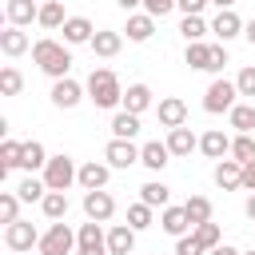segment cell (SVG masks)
I'll return each instance as SVG.
<instances>
[{"label": "cell", "instance_id": "obj_1", "mask_svg": "<svg viewBox=\"0 0 255 255\" xmlns=\"http://www.w3.org/2000/svg\"><path fill=\"white\" fill-rule=\"evenodd\" d=\"M32 60H36L40 72H48L52 80H64L68 68H72V52H68L60 40H36V44H32Z\"/></svg>", "mask_w": 255, "mask_h": 255}, {"label": "cell", "instance_id": "obj_48", "mask_svg": "<svg viewBox=\"0 0 255 255\" xmlns=\"http://www.w3.org/2000/svg\"><path fill=\"white\" fill-rule=\"evenodd\" d=\"M207 255H243V251H235V247H227V243H219V247H211Z\"/></svg>", "mask_w": 255, "mask_h": 255}, {"label": "cell", "instance_id": "obj_35", "mask_svg": "<svg viewBox=\"0 0 255 255\" xmlns=\"http://www.w3.org/2000/svg\"><path fill=\"white\" fill-rule=\"evenodd\" d=\"M64 4L60 0H48V4H40V24L44 28H64Z\"/></svg>", "mask_w": 255, "mask_h": 255}, {"label": "cell", "instance_id": "obj_40", "mask_svg": "<svg viewBox=\"0 0 255 255\" xmlns=\"http://www.w3.org/2000/svg\"><path fill=\"white\" fill-rule=\"evenodd\" d=\"M191 235H195V239H199L207 251L223 243V239H219V223H211V219H207V223H199V227H191Z\"/></svg>", "mask_w": 255, "mask_h": 255}, {"label": "cell", "instance_id": "obj_53", "mask_svg": "<svg viewBox=\"0 0 255 255\" xmlns=\"http://www.w3.org/2000/svg\"><path fill=\"white\" fill-rule=\"evenodd\" d=\"M243 255H255V251H243Z\"/></svg>", "mask_w": 255, "mask_h": 255}, {"label": "cell", "instance_id": "obj_33", "mask_svg": "<svg viewBox=\"0 0 255 255\" xmlns=\"http://www.w3.org/2000/svg\"><path fill=\"white\" fill-rule=\"evenodd\" d=\"M227 120H231L235 131H255V108H251V104H235V108L227 112Z\"/></svg>", "mask_w": 255, "mask_h": 255}, {"label": "cell", "instance_id": "obj_3", "mask_svg": "<svg viewBox=\"0 0 255 255\" xmlns=\"http://www.w3.org/2000/svg\"><path fill=\"white\" fill-rule=\"evenodd\" d=\"M76 179H80V167H76L68 155H52V159L44 163V183H48V191H68Z\"/></svg>", "mask_w": 255, "mask_h": 255}, {"label": "cell", "instance_id": "obj_10", "mask_svg": "<svg viewBox=\"0 0 255 255\" xmlns=\"http://www.w3.org/2000/svg\"><path fill=\"white\" fill-rule=\"evenodd\" d=\"M92 36H96V28H92L88 16H68L64 20V44H92Z\"/></svg>", "mask_w": 255, "mask_h": 255}, {"label": "cell", "instance_id": "obj_9", "mask_svg": "<svg viewBox=\"0 0 255 255\" xmlns=\"http://www.w3.org/2000/svg\"><path fill=\"white\" fill-rule=\"evenodd\" d=\"M4 243H8L12 251H32V243H40V235H36V227H32V223L16 219V223H8V231H4Z\"/></svg>", "mask_w": 255, "mask_h": 255}, {"label": "cell", "instance_id": "obj_27", "mask_svg": "<svg viewBox=\"0 0 255 255\" xmlns=\"http://www.w3.org/2000/svg\"><path fill=\"white\" fill-rule=\"evenodd\" d=\"M20 155H24V143H16V139H4V143H0V179H4L12 167H20Z\"/></svg>", "mask_w": 255, "mask_h": 255}, {"label": "cell", "instance_id": "obj_36", "mask_svg": "<svg viewBox=\"0 0 255 255\" xmlns=\"http://www.w3.org/2000/svg\"><path fill=\"white\" fill-rule=\"evenodd\" d=\"M179 32H183V40L191 44V40H203L211 28L203 24V16H183V24H179Z\"/></svg>", "mask_w": 255, "mask_h": 255}, {"label": "cell", "instance_id": "obj_17", "mask_svg": "<svg viewBox=\"0 0 255 255\" xmlns=\"http://www.w3.org/2000/svg\"><path fill=\"white\" fill-rule=\"evenodd\" d=\"M80 96H84V92H80V84H76V80H68V76L52 84V104H56V108H76V104H80Z\"/></svg>", "mask_w": 255, "mask_h": 255}, {"label": "cell", "instance_id": "obj_41", "mask_svg": "<svg viewBox=\"0 0 255 255\" xmlns=\"http://www.w3.org/2000/svg\"><path fill=\"white\" fill-rule=\"evenodd\" d=\"M0 219H4V223H16V219H20V195L0 191Z\"/></svg>", "mask_w": 255, "mask_h": 255}, {"label": "cell", "instance_id": "obj_26", "mask_svg": "<svg viewBox=\"0 0 255 255\" xmlns=\"http://www.w3.org/2000/svg\"><path fill=\"white\" fill-rule=\"evenodd\" d=\"M120 48H124V36H120V32H108V28H104V32L92 36V52H96V56H116Z\"/></svg>", "mask_w": 255, "mask_h": 255}, {"label": "cell", "instance_id": "obj_55", "mask_svg": "<svg viewBox=\"0 0 255 255\" xmlns=\"http://www.w3.org/2000/svg\"><path fill=\"white\" fill-rule=\"evenodd\" d=\"M131 255H135V251H131Z\"/></svg>", "mask_w": 255, "mask_h": 255}, {"label": "cell", "instance_id": "obj_16", "mask_svg": "<svg viewBox=\"0 0 255 255\" xmlns=\"http://www.w3.org/2000/svg\"><path fill=\"white\" fill-rule=\"evenodd\" d=\"M4 12H8V24H16V28H24V24L40 20L36 0H8V4H4Z\"/></svg>", "mask_w": 255, "mask_h": 255}, {"label": "cell", "instance_id": "obj_21", "mask_svg": "<svg viewBox=\"0 0 255 255\" xmlns=\"http://www.w3.org/2000/svg\"><path fill=\"white\" fill-rule=\"evenodd\" d=\"M76 183H80L84 191H96V187H104V183H108V163H96V159H92V163H84Z\"/></svg>", "mask_w": 255, "mask_h": 255}, {"label": "cell", "instance_id": "obj_39", "mask_svg": "<svg viewBox=\"0 0 255 255\" xmlns=\"http://www.w3.org/2000/svg\"><path fill=\"white\" fill-rule=\"evenodd\" d=\"M128 223H131L135 231L151 227V203H143V199H139V203H131V207H128Z\"/></svg>", "mask_w": 255, "mask_h": 255}, {"label": "cell", "instance_id": "obj_19", "mask_svg": "<svg viewBox=\"0 0 255 255\" xmlns=\"http://www.w3.org/2000/svg\"><path fill=\"white\" fill-rule=\"evenodd\" d=\"M0 52H4V56H24V52H28V36H24L16 24H8V28L0 32Z\"/></svg>", "mask_w": 255, "mask_h": 255}, {"label": "cell", "instance_id": "obj_22", "mask_svg": "<svg viewBox=\"0 0 255 255\" xmlns=\"http://www.w3.org/2000/svg\"><path fill=\"white\" fill-rule=\"evenodd\" d=\"M159 227H163L167 235H175V239H179V235L191 227V219H187V211H183V207H163V215H159Z\"/></svg>", "mask_w": 255, "mask_h": 255}, {"label": "cell", "instance_id": "obj_6", "mask_svg": "<svg viewBox=\"0 0 255 255\" xmlns=\"http://www.w3.org/2000/svg\"><path fill=\"white\" fill-rule=\"evenodd\" d=\"M84 215H88V219H96V223H108V219L116 215V199H112L104 187L84 191Z\"/></svg>", "mask_w": 255, "mask_h": 255}, {"label": "cell", "instance_id": "obj_29", "mask_svg": "<svg viewBox=\"0 0 255 255\" xmlns=\"http://www.w3.org/2000/svg\"><path fill=\"white\" fill-rule=\"evenodd\" d=\"M231 159H239L243 167L255 163V139H251V131H239V135L231 139Z\"/></svg>", "mask_w": 255, "mask_h": 255}, {"label": "cell", "instance_id": "obj_7", "mask_svg": "<svg viewBox=\"0 0 255 255\" xmlns=\"http://www.w3.org/2000/svg\"><path fill=\"white\" fill-rule=\"evenodd\" d=\"M80 243H76V255H108V235L100 231V223L96 219H88L80 231Z\"/></svg>", "mask_w": 255, "mask_h": 255}, {"label": "cell", "instance_id": "obj_20", "mask_svg": "<svg viewBox=\"0 0 255 255\" xmlns=\"http://www.w3.org/2000/svg\"><path fill=\"white\" fill-rule=\"evenodd\" d=\"M167 147H171V155H191V147H199V139L191 135V128H167Z\"/></svg>", "mask_w": 255, "mask_h": 255}, {"label": "cell", "instance_id": "obj_24", "mask_svg": "<svg viewBox=\"0 0 255 255\" xmlns=\"http://www.w3.org/2000/svg\"><path fill=\"white\" fill-rule=\"evenodd\" d=\"M124 108L135 112V116L147 112V108H151V88H147V84H131V88L124 92Z\"/></svg>", "mask_w": 255, "mask_h": 255}, {"label": "cell", "instance_id": "obj_54", "mask_svg": "<svg viewBox=\"0 0 255 255\" xmlns=\"http://www.w3.org/2000/svg\"><path fill=\"white\" fill-rule=\"evenodd\" d=\"M24 255H32V251H24Z\"/></svg>", "mask_w": 255, "mask_h": 255}, {"label": "cell", "instance_id": "obj_4", "mask_svg": "<svg viewBox=\"0 0 255 255\" xmlns=\"http://www.w3.org/2000/svg\"><path fill=\"white\" fill-rule=\"evenodd\" d=\"M76 243H80V235H72V227L56 219V223L40 235V255H72Z\"/></svg>", "mask_w": 255, "mask_h": 255}, {"label": "cell", "instance_id": "obj_49", "mask_svg": "<svg viewBox=\"0 0 255 255\" xmlns=\"http://www.w3.org/2000/svg\"><path fill=\"white\" fill-rule=\"evenodd\" d=\"M116 4H120L124 12H131V8H135V4H143V0H116Z\"/></svg>", "mask_w": 255, "mask_h": 255}, {"label": "cell", "instance_id": "obj_43", "mask_svg": "<svg viewBox=\"0 0 255 255\" xmlns=\"http://www.w3.org/2000/svg\"><path fill=\"white\" fill-rule=\"evenodd\" d=\"M235 88H239V96H255V68H243L235 76Z\"/></svg>", "mask_w": 255, "mask_h": 255}, {"label": "cell", "instance_id": "obj_25", "mask_svg": "<svg viewBox=\"0 0 255 255\" xmlns=\"http://www.w3.org/2000/svg\"><path fill=\"white\" fill-rule=\"evenodd\" d=\"M112 135L116 139H131V135H139V116L135 112H116V120H112Z\"/></svg>", "mask_w": 255, "mask_h": 255}, {"label": "cell", "instance_id": "obj_42", "mask_svg": "<svg viewBox=\"0 0 255 255\" xmlns=\"http://www.w3.org/2000/svg\"><path fill=\"white\" fill-rule=\"evenodd\" d=\"M207 247L195 239V235H179V243H175V255H203Z\"/></svg>", "mask_w": 255, "mask_h": 255}, {"label": "cell", "instance_id": "obj_18", "mask_svg": "<svg viewBox=\"0 0 255 255\" xmlns=\"http://www.w3.org/2000/svg\"><path fill=\"white\" fill-rule=\"evenodd\" d=\"M243 28H247V24H243V20H239V16L231 12V8H219V16H215V24H211V32H215L219 40H231V36H239Z\"/></svg>", "mask_w": 255, "mask_h": 255}, {"label": "cell", "instance_id": "obj_50", "mask_svg": "<svg viewBox=\"0 0 255 255\" xmlns=\"http://www.w3.org/2000/svg\"><path fill=\"white\" fill-rule=\"evenodd\" d=\"M247 219L255 223V191H251V199H247Z\"/></svg>", "mask_w": 255, "mask_h": 255}, {"label": "cell", "instance_id": "obj_28", "mask_svg": "<svg viewBox=\"0 0 255 255\" xmlns=\"http://www.w3.org/2000/svg\"><path fill=\"white\" fill-rule=\"evenodd\" d=\"M139 199H143V203H151V207H167L171 187H167V183H159V179H151V183H143V187H139Z\"/></svg>", "mask_w": 255, "mask_h": 255}, {"label": "cell", "instance_id": "obj_14", "mask_svg": "<svg viewBox=\"0 0 255 255\" xmlns=\"http://www.w3.org/2000/svg\"><path fill=\"white\" fill-rule=\"evenodd\" d=\"M108 251H112V255H131V251H135V227H131V223L112 227V231H108Z\"/></svg>", "mask_w": 255, "mask_h": 255}, {"label": "cell", "instance_id": "obj_46", "mask_svg": "<svg viewBox=\"0 0 255 255\" xmlns=\"http://www.w3.org/2000/svg\"><path fill=\"white\" fill-rule=\"evenodd\" d=\"M203 4H211V0H179L183 16H199V12H203Z\"/></svg>", "mask_w": 255, "mask_h": 255}, {"label": "cell", "instance_id": "obj_38", "mask_svg": "<svg viewBox=\"0 0 255 255\" xmlns=\"http://www.w3.org/2000/svg\"><path fill=\"white\" fill-rule=\"evenodd\" d=\"M16 195H20L24 203H32V199H44V195H48V183H44V179H32V175H28V179H24L20 187H16Z\"/></svg>", "mask_w": 255, "mask_h": 255}, {"label": "cell", "instance_id": "obj_45", "mask_svg": "<svg viewBox=\"0 0 255 255\" xmlns=\"http://www.w3.org/2000/svg\"><path fill=\"white\" fill-rule=\"evenodd\" d=\"M223 64H227L223 44H211V64H207V72H223Z\"/></svg>", "mask_w": 255, "mask_h": 255}, {"label": "cell", "instance_id": "obj_11", "mask_svg": "<svg viewBox=\"0 0 255 255\" xmlns=\"http://www.w3.org/2000/svg\"><path fill=\"white\" fill-rule=\"evenodd\" d=\"M159 124L163 128H183V120H187V104L179 100V96H167V100H159Z\"/></svg>", "mask_w": 255, "mask_h": 255}, {"label": "cell", "instance_id": "obj_5", "mask_svg": "<svg viewBox=\"0 0 255 255\" xmlns=\"http://www.w3.org/2000/svg\"><path fill=\"white\" fill-rule=\"evenodd\" d=\"M235 96H239V88L231 84V80H211V88L203 92V112H211V116H219V112H231L235 108Z\"/></svg>", "mask_w": 255, "mask_h": 255}, {"label": "cell", "instance_id": "obj_30", "mask_svg": "<svg viewBox=\"0 0 255 255\" xmlns=\"http://www.w3.org/2000/svg\"><path fill=\"white\" fill-rule=\"evenodd\" d=\"M44 163H48V151H44V143H40V139H28V143H24V155H20V167L36 171V167H44Z\"/></svg>", "mask_w": 255, "mask_h": 255}, {"label": "cell", "instance_id": "obj_34", "mask_svg": "<svg viewBox=\"0 0 255 255\" xmlns=\"http://www.w3.org/2000/svg\"><path fill=\"white\" fill-rule=\"evenodd\" d=\"M183 60H187V68H203V72H207V64H211V44H203V40H191Z\"/></svg>", "mask_w": 255, "mask_h": 255}, {"label": "cell", "instance_id": "obj_13", "mask_svg": "<svg viewBox=\"0 0 255 255\" xmlns=\"http://www.w3.org/2000/svg\"><path fill=\"white\" fill-rule=\"evenodd\" d=\"M215 183H219L223 191L243 187V163H239V159H219V163H215Z\"/></svg>", "mask_w": 255, "mask_h": 255}, {"label": "cell", "instance_id": "obj_31", "mask_svg": "<svg viewBox=\"0 0 255 255\" xmlns=\"http://www.w3.org/2000/svg\"><path fill=\"white\" fill-rule=\"evenodd\" d=\"M40 207H44V215L56 223V219H64V215H68V195H64V191H48V195L40 199Z\"/></svg>", "mask_w": 255, "mask_h": 255}, {"label": "cell", "instance_id": "obj_12", "mask_svg": "<svg viewBox=\"0 0 255 255\" xmlns=\"http://www.w3.org/2000/svg\"><path fill=\"white\" fill-rule=\"evenodd\" d=\"M199 151H203L207 159H223V155H231V139H227L219 128H211V131L199 135Z\"/></svg>", "mask_w": 255, "mask_h": 255}, {"label": "cell", "instance_id": "obj_51", "mask_svg": "<svg viewBox=\"0 0 255 255\" xmlns=\"http://www.w3.org/2000/svg\"><path fill=\"white\" fill-rule=\"evenodd\" d=\"M243 36H247V40H251V44H255V20H251V24H247V28H243Z\"/></svg>", "mask_w": 255, "mask_h": 255}, {"label": "cell", "instance_id": "obj_15", "mask_svg": "<svg viewBox=\"0 0 255 255\" xmlns=\"http://www.w3.org/2000/svg\"><path fill=\"white\" fill-rule=\"evenodd\" d=\"M167 159H171V147H167V143H159V139H151V143H143V147H139V163H143V167H151V171H163V167H167Z\"/></svg>", "mask_w": 255, "mask_h": 255}, {"label": "cell", "instance_id": "obj_32", "mask_svg": "<svg viewBox=\"0 0 255 255\" xmlns=\"http://www.w3.org/2000/svg\"><path fill=\"white\" fill-rule=\"evenodd\" d=\"M183 211H187L191 227H199V223H207V219H211V199H203V195H191V199L183 203Z\"/></svg>", "mask_w": 255, "mask_h": 255}, {"label": "cell", "instance_id": "obj_8", "mask_svg": "<svg viewBox=\"0 0 255 255\" xmlns=\"http://www.w3.org/2000/svg\"><path fill=\"white\" fill-rule=\"evenodd\" d=\"M104 159H108V167H131V163H139V147L131 139H112L104 147Z\"/></svg>", "mask_w": 255, "mask_h": 255}, {"label": "cell", "instance_id": "obj_2", "mask_svg": "<svg viewBox=\"0 0 255 255\" xmlns=\"http://www.w3.org/2000/svg\"><path fill=\"white\" fill-rule=\"evenodd\" d=\"M88 100H92L96 108H116V104H124V88H120V80H116L112 68H92V76H88Z\"/></svg>", "mask_w": 255, "mask_h": 255}, {"label": "cell", "instance_id": "obj_37", "mask_svg": "<svg viewBox=\"0 0 255 255\" xmlns=\"http://www.w3.org/2000/svg\"><path fill=\"white\" fill-rule=\"evenodd\" d=\"M20 88H24V76L8 64V68H0V92L4 96H20Z\"/></svg>", "mask_w": 255, "mask_h": 255}, {"label": "cell", "instance_id": "obj_44", "mask_svg": "<svg viewBox=\"0 0 255 255\" xmlns=\"http://www.w3.org/2000/svg\"><path fill=\"white\" fill-rule=\"evenodd\" d=\"M179 0H143V8H147V16H167L171 8H175Z\"/></svg>", "mask_w": 255, "mask_h": 255}, {"label": "cell", "instance_id": "obj_52", "mask_svg": "<svg viewBox=\"0 0 255 255\" xmlns=\"http://www.w3.org/2000/svg\"><path fill=\"white\" fill-rule=\"evenodd\" d=\"M211 4H219V8H231V4H235V0H211Z\"/></svg>", "mask_w": 255, "mask_h": 255}, {"label": "cell", "instance_id": "obj_47", "mask_svg": "<svg viewBox=\"0 0 255 255\" xmlns=\"http://www.w3.org/2000/svg\"><path fill=\"white\" fill-rule=\"evenodd\" d=\"M243 187H247V191H255V163H247V167H243Z\"/></svg>", "mask_w": 255, "mask_h": 255}, {"label": "cell", "instance_id": "obj_23", "mask_svg": "<svg viewBox=\"0 0 255 255\" xmlns=\"http://www.w3.org/2000/svg\"><path fill=\"white\" fill-rule=\"evenodd\" d=\"M128 40H135V44H143V40H151V32H155V16H128Z\"/></svg>", "mask_w": 255, "mask_h": 255}]
</instances>
